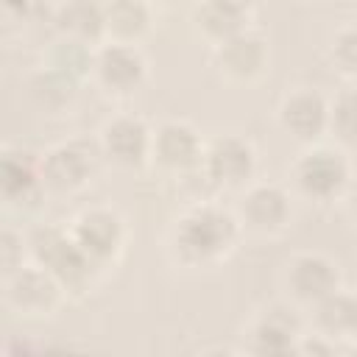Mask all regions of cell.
<instances>
[{
    "instance_id": "1",
    "label": "cell",
    "mask_w": 357,
    "mask_h": 357,
    "mask_svg": "<svg viewBox=\"0 0 357 357\" xmlns=\"http://www.w3.org/2000/svg\"><path fill=\"white\" fill-rule=\"evenodd\" d=\"M240 231L243 226L234 212L212 201H195L170 226L167 254L178 268L206 271L220 265L234 251Z\"/></svg>"
},
{
    "instance_id": "2",
    "label": "cell",
    "mask_w": 357,
    "mask_h": 357,
    "mask_svg": "<svg viewBox=\"0 0 357 357\" xmlns=\"http://www.w3.org/2000/svg\"><path fill=\"white\" fill-rule=\"evenodd\" d=\"M28 251L31 259L39 262L42 268H47L61 287L67 290V296H84L92 290L95 276H98V265L81 251V245L73 240L70 229L61 226H39L28 234Z\"/></svg>"
},
{
    "instance_id": "3",
    "label": "cell",
    "mask_w": 357,
    "mask_h": 357,
    "mask_svg": "<svg viewBox=\"0 0 357 357\" xmlns=\"http://www.w3.org/2000/svg\"><path fill=\"white\" fill-rule=\"evenodd\" d=\"M64 298L67 290L61 282L33 259L3 276V304L14 318L47 321L61 310Z\"/></svg>"
},
{
    "instance_id": "4",
    "label": "cell",
    "mask_w": 357,
    "mask_h": 357,
    "mask_svg": "<svg viewBox=\"0 0 357 357\" xmlns=\"http://www.w3.org/2000/svg\"><path fill=\"white\" fill-rule=\"evenodd\" d=\"M296 190L318 204L343 198L351 187V162L343 148L335 145H310L304 148L290 167Z\"/></svg>"
},
{
    "instance_id": "5",
    "label": "cell",
    "mask_w": 357,
    "mask_h": 357,
    "mask_svg": "<svg viewBox=\"0 0 357 357\" xmlns=\"http://www.w3.org/2000/svg\"><path fill=\"white\" fill-rule=\"evenodd\" d=\"M100 162H103V153H100L98 142H86V139L59 142L47 153L39 156L42 181H45L47 192L73 195V192H81L84 187H89Z\"/></svg>"
},
{
    "instance_id": "6",
    "label": "cell",
    "mask_w": 357,
    "mask_h": 357,
    "mask_svg": "<svg viewBox=\"0 0 357 357\" xmlns=\"http://www.w3.org/2000/svg\"><path fill=\"white\" fill-rule=\"evenodd\" d=\"M67 229H70L73 240L81 245V251L100 271L120 259L126 240H128V229H126L123 215L117 209H109V206H89V209L78 212Z\"/></svg>"
},
{
    "instance_id": "7",
    "label": "cell",
    "mask_w": 357,
    "mask_h": 357,
    "mask_svg": "<svg viewBox=\"0 0 357 357\" xmlns=\"http://www.w3.org/2000/svg\"><path fill=\"white\" fill-rule=\"evenodd\" d=\"M201 170L215 190L248 187L257 173V151L251 139L240 134H218L204 145Z\"/></svg>"
},
{
    "instance_id": "8",
    "label": "cell",
    "mask_w": 357,
    "mask_h": 357,
    "mask_svg": "<svg viewBox=\"0 0 357 357\" xmlns=\"http://www.w3.org/2000/svg\"><path fill=\"white\" fill-rule=\"evenodd\" d=\"M234 215L243 229L262 234V237H273L287 229L293 206H290V195L284 187L259 181V184H248L240 192Z\"/></svg>"
},
{
    "instance_id": "9",
    "label": "cell",
    "mask_w": 357,
    "mask_h": 357,
    "mask_svg": "<svg viewBox=\"0 0 357 357\" xmlns=\"http://www.w3.org/2000/svg\"><path fill=\"white\" fill-rule=\"evenodd\" d=\"M284 290L301 307H315L326 296L340 290V271L337 265L315 251L293 254L284 265Z\"/></svg>"
},
{
    "instance_id": "10",
    "label": "cell",
    "mask_w": 357,
    "mask_h": 357,
    "mask_svg": "<svg viewBox=\"0 0 357 357\" xmlns=\"http://www.w3.org/2000/svg\"><path fill=\"white\" fill-rule=\"evenodd\" d=\"M271 50L262 33L243 28L231 39L212 47V67L231 84H254L268 73Z\"/></svg>"
},
{
    "instance_id": "11",
    "label": "cell",
    "mask_w": 357,
    "mask_h": 357,
    "mask_svg": "<svg viewBox=\"0 0 357 357\" xmlns=\"http://www.w3.org/2000/svg\"><path fill=\"white\" fill-rule=\"evenodd\" d=\"M92 78L109 95H134L148 78V61L137 45L106 42L95 47Z\"/></svg>"
},
{
    "instance_id": "12",
    "label": "cell",
    "mask_w": 357,
    "mask_h": 357,
    "mask_svg": "<svg viewBox=\"0 0 357 357\" xmlns=\"http://www.w3.org/2000/svg\"><path fill=\"white\" fill-rule=\"evenodd\" d=\"M151 134L153 128L137 114H117L112 117L98 137L103 162L120 170H137L151 162Z\"/></svg>"
},
{
    "instance_id": "13",
    "label": "cell",
    "mask_w": 357,
    "mask_h": 357,
    "mask_svg": "<svg viewBox=\"0 0 357 357\" xmlns=\"http://www.w3.org/2000/svg\"><path fill=\"white\" fill-rule=\"evenodd\" d=\"M204 159V139L187 120H165L151 134V165L165 173L184 176Z\"/></svg>"
},
{
    "instance_id": "14",
    "label": "cell",
    "mask_w": 357,
    "mask_h": 357,
    "mask_svg": "<svg viewBox=\"0 0 357 357\" xmlns=\"http://www.w3.org/2000/svg\"><path fill=\"white\" fill-rule=\"evenodd\" d=\"M0 192L8 209H36L42 198L47 195V187L42 181V165L39 156L22 148H3L0 162Z\"/></svg>"
},
{
    "instance_id": "15",
    "label": "cell",
    "mask_w": 357,
    "mask_h": 357,
    "mask_svg": "<svg viewBox=\"0 0 357 357\" xmlns=\"http://www.w3.org/2000/svg\"><path fill=\"white\" fill-rule=\"evenodd\" d=\"M301 326L298 318L290 307L284 304H271L262 312H257L245 329V351L259 354V357H282V354H296L298 340H301Z\"/></svg>"
},
{
    "instance_id": "16",
    "label": "cell",
    "mask_w": 357,
    "mask_h": 357,
    "mask_svg": "<svg viewBox=\"0 0 357 357\" xmlns=\"http://www.w3.org/2000/svg\"><path fill=\"white\" fill-rule=\"evenodd\" d=\"M276 120L287 137H293L304 145H312L326 134L329 100L312 86H296L293 92H287L282 98Z\"/></svg>"
},
{
    "instance_id": "17",
    "label": "cell",
    "mask_w": 357,
    "mask_h": 357,
    "mask_svg": "<svg viewBox=\"0 0 357 357\" xmlns=\"http://www.w3.org/2000/svg\"><path fill=\"white\" fill-rule=\"evenodd\" d=\"M53 28L61 39L98 45L106 39L103 31V0H61L53 6Z\"/></svg>"
},
{
    "instance_id": "18",
    "label": "cell",
    "mask_w": 357,
    "mask_h": 357,
    "mask_svg": "<svg viewBox=\"0 0 357 357\" xmlns=\"http://www.w3.org/2000/svg\"><path fill=\"white\" fill-rule=\"evenodd\" d=\"M153 14L148 0H103L106 42L137 45L151 31Z\"/></svg>"
},
{
    "instance_id": "19",
    "label": "cell",
    "mask_w": 357,
    "mask_h": 357,
    "mask_svg": "<svg viewBox=\"0 0 357 357\" xmlns=\"http://www.w3.org/2000/svg\"><path fill=\"white\" fill-rule=\"evenodd\" d=\"M248 14L231 8L223 0H198L192 8V25L198 31V36H204L212 47L231 39L234 33H240L245 28Z\"/></svg>"
},
{
    "instance_id": "20",
    "label": "cell",
    "mask_w": 357,
    "mask_h": 357,
    "mask_svg": "<svg viewBox=\"0 0 357 357\" xmlns=\"http://www.w3.org/2000/svg\"><path fill=\"white\" fill-rule=\"evenodd\" d=\"M326 134H332L340 148H357V86L340 89L329 100Z\"/></svg>"
},
{
    "instance_id": "21",
    "label": "cell",
    "mask_w": 357,
    "mask_h": 357,
    "mask_svg": "<svg viewBox=\"0 0 357 357\" xmlns=\"http://www.w3.org/2000/svg\"><path fill=\"white\" fill-rule=\"evenodd\" d=\"M332 64L346 75L357 81V28H340L329 47Z\"/></svg>"
},
{
    "instance_id": "22",
    "label": "cell",
    "mask_w": 357,
    "mask_h": 357,
    "mask_svg": "<svg viewBox=\"0 0 357 357\" xmlns=\"http://www.w3.org/2000/svg\"><path fill=\"white\" fill-rule=\"evenodd\" d=\"M25 257H31L28 251V237H22V231L6 226L3 229V237H0V265H3V276L22 268L25 265Z\"/></svg>"
},
{
    "instance_id": "23",
    "label": "cell",
    "mask_w": 357,
    "mask_h": 357,
    "mask_svg": "<svg viewBox=\"0 0 357 357\" xmlns=\"http://www.w3.org/2000/svg\"><path fill=\"white\" fill-rule=\"evenodd\" d=\"M3 14L14 22H36L53 14V0H3Z\"/></svg>"
},
{
    "instance_id": "24",
    "label": "cell",
    "mask_w": 357,
    "mask_h": 357,
    "mask_svg": "<svg viewBox=\"0 0 357 357\" xmlns=\"http://www.w3.org/2000/svg\"><path fill=\"white\" fill-rule=\"evenodd\" d=\"M346 215H349L351 226L357 229V187H349V192H346Z\"/></svg>"
},
{
    "instance_id": "25",
    "label": "cell",
    "mask_w": 357,
    "mask_h": 357,
    "mask_svg": "<svg viewBox=\"0 0 357 357\" xmlns=\"http://www.w3.org/2000/svg\"><path fill=\"white\" fill-rule=\"evenodd\" d=\"M223 3H229L231 8H237V11H243V14H251V8L257 6V0H223Z\"/></svg>"
},
{
    "instance_id": "26",
    "label": "cell",
    "mask_w": 357,
    "mask_h": 357,
    "mask_svg": "<svg viewBox=\"0 0 357 357\" xmlns=\"http://www.w3.org/2000/svg\"><path fill=\"white\" fill-rule=\"evenodd\" d=\"M351 304H354V340H357V293H351Z\"/></svg>"
},
{
    "instance_id": "27",
    "label": "cell",
    "mask_w": 357,
    "mask_h": 357,
    "mask_svg": "<svg viewBox=\"0 0 357 357\" xmlns=\"http://www.w3.org/2000/svg\"><path fill=\"white\" fill-rule=\"evenodd\" d=\"M148 3H156V0H148Z\"/></svg>"
}]
</instances>
